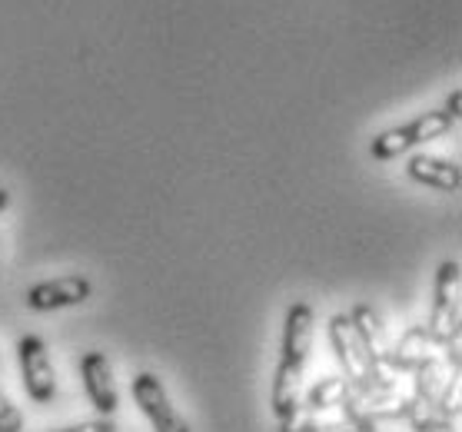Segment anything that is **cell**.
Returning <instances> with one entry per match:
<instances>
[{
	"label": "cell",
	"instance_id": "cell-1",
	"mask_svg": "<svg viewBox=\"0 0 462 432\" xmlns=\"http://www.w3.org/2000/svg\"><path fill=\"white\" fill-rule=\"evenodd\" d=\"M462 116V90H452L449 100L442 110H430V114H420L410 124H400V127H389L383 133L373 137L369 143V157L376 163H386V160H396L406 150H416L430 140H439L442 133H449Z\"/></svg>",
	"mask_w": 462,
	"mask_h": 432
},
{
	"label": "cell",
	"instance_id": "cell-2",
	"mask_svg": "<svg viewBox=\"0 0 462 432\" xmlns=\"http://www.w3.org/2000/svg\"><path fill=\"white\" fill-rule=\"evenodd\" d=\"M459 283H462V263L446 260L436 273V290H432V309L426 323V336L432 346H449L459 343Z\"/></svg>",
	"mask_w": 462,
	"mask_h": 432
},
{
	"label": "cell",
	"instance_id": "cell-3",
	"mask_svg": "<svg viewBox=\"0 0 462 432\" xmlns=\"http://www.w3.org/2000/svg\"><path fill=\"white\" fill-rule=\"evenodd\" d=\"M329 343H333V353H337L339 366H343L346 382L353 386V390H369V386L389 382L386 376H383L379 363L369 356L366 346L359 343L349 313H337V317L329 319Z\"/></svg>",
	"mask_w": 462,
	"mask_h": 432
},
{
	"label": "cell",
	"instance_id": "cell-4",
	"mask_svg": "<svg viewBox=\"0 0 462 432\" xmlns=\"http://www.w3.org/2000/svg\"><path fill=\"white\" fill-rule=\"evenodd\" d=\"M17 359H21V380L23 390L37 406H47L57 396V372H53L51 353H47V343L41 336H27L17 339Z\"/></svg>",
	"mask_w": 462,
	"mask_h": 432
},
{
	"label": "cell",
	"instance_id": "cell-5",
	"mask_svg": "<svg viewBox=\"0 0 462 432\" xmlns=\"http://www.w3.org/2000/svg\"><path fill=\"white\" fill-rule=\"evenodd\" d=\"M339 409L346 412L349 419L363 422L400 419L410 409V396L400 386H393V382H379V386H369V390H349Z\"/></svg>",
	"mask_w": 462,
	"mask_h": 432
},
{
	"label": "cell",
	"instance_id": "cell-6",
	"mask_svg": "<svg viewBox=\"0 0 462 432\" xmlns=\"http://www.w3.org/2000/svg\"><path fill=\"white\" fill-rule=\"evenodd\" d=\"M134 400L150 419L153 432H193L189 422L177 412V406L170 402L167 386L160 382L157 372H140L134 376Z\"/></svg>",
	"mask_w": 462,
	"mask_h": 432
},
{
	"label": "cell",
	"instance_id": "cell-7",
	"mask_svg": "<svg viewBox=\"0 0 462 432\" xmlns=\"http://www.w3.org/2000/svg\"><path fill=\"white\" fill-rule=\"evenodd\" d=\"M80 380H84V392L90 406L100 416H114L116 406H120V396H116L114 369H110L106 353H100V349L84 353V359H80Z\"/></svg>",
	"mask_w": 462,
	"mask_h": 432
},
{
	"label": "cell",
	"instance_id": "cell-8",
	"mask_svg": "<svg viewBox=\"0 0 462 432\" xmlns=\"http://www.w3.org/2000/svg\"><path fill=\"white\" fill-rule=\"evenodd\" d=\"M94 286L87 276H60V280H43V283L27 290V306L37 313H51V309H67V306H80L90 299Z\"/></svg>",
	"mask_w": 462,
	"mask_h": 432
},
{
	"label": "cell",
	"instance_id": "cell-9",
	"mask_svg": "<svg viewBox=\"0 0 462 432\" xmlns=\"http://www.w3.org/2000/svg\"><path fill=\"white\" fill-rule=\"evenodd\" d=\"M313 306L310 303H293L286 309V323H283V356L280 363H290V366L306 369V359H310V349H313Z\"/></svg>",
	"mask_w": 462,
	"mask_h": 432
},
{
	"label": "cell",
	"instance_id": "cell-10",
	"mask_svg": "<svg viewBox=\"0 0 462 432\" xmlns=\"http://www.w3.org/2000/svg\"><path fill=\"white\" fill-rule=\"evenodd\" d=\"M270 409L280 422H290L296 412L303 409V369L280 363L273 376V390H270Z\"/></svg>",
	"mask_w": 462,
	"mask_h": 432
},
{
	"label": "cell",
	"instance_id": "cell-11",
	"mask_svg": "<svg viewBox=\"0 0 462 432\" xmlns=\"http://www.w3.org/2000/svg\"><path fill=\"white\" fill-rule=\"evenodd\" d=\"M410 177L422 187H432L439 193H456L462 187V170L459 163H452L446 157H432V153H416V157L406 163Z\"/></svg>",
	"mask_w": 462,
	"mask_h": 432
},
{
	"label": "cell",
	"instance_id": "cell-12",
	"mask_svg": "<svg viewBox=\"0 0 462 432\" xmlns=\"http://www.w3.org/2000/svg\"><path fill=\"white\" fill-rule=\"evenodd\" d=\"M349 319H353V329H356L359 343L366 346L369 356L376 359L379 366L389 363V349H393V343H389L386 323H383V317H379L376 309H373L369 303H356L353 309H349Z\"/></svg>",
	"mask_w": 462,
	"mask_h": 432
},
{
	"label": "cell",
	"instance_id": "cell-13",
	"mask_svg": "<svg viewBox=\"0 0 462 432\" xmlns=\"http://www.w3.org/2000/svg\"><path fill=\"white\" fill-rule=\"evenodd\" d=\"M416 372V382H412V396L410 402L412 406H436L446 390V382H449V372H446V363L436 356H426L420 366L412 369Z\"/></svg>",
	"mask_w": 462,
	"mask_h": 432
},
{
	"label": "cell",
	"instance_id": "cell-14",
	"mask_svg": "<svg viewBox=\"0 0 462 432\" xmlns=\"http://www.w3.org/2000/svg\"><path fill=\"white\" fill-rule=\"evenodd\" d=\"M430 336H426V326H410L406 333L400 336V343L389 349V363L386 366L400 369V372H412V369L420 366L422 359L430 356L426 349H430Z\"/></svg>",
	"mask_w": 462,
	"mask_h": 432
},
{
	"label": "cell",
	"instance_id": "cell-15",
	"mask_svg": "<svg viewBox=\"0 0 462 432\" xmlns=\"http://www.w3.org/2000/svg\"><path fill=\"white\" fill-rule=\"evenodd\" d=\"M353 390L346 380H339V376H326L313 386V390L306 392V409L310 412H323V409H339L343 400H346V392Z\"/></svg>",
	"mask_w": 462,
	"mask_h": 432
},
{
	"label": "cell",
	"instance_id": "cell-16",
	"mask_svg": "<svg viewBox=\"0 0 462 432\" xmlns=\"http://www.w3.org/2000/svg\"><path fill=\"white\" fill-rule=\"evenodd\" d=\"M280 432H376V422L363 419H337V422H316V419H300L296 412L290 422H280Z\"/></svg>",
	"mask_w": 462,
	"mask_h": 432
},
{
	"label": "cell",
	"instance_id": "cell-17",
	"mask_svg": "<svg viewBox=\"0 0 462 432\" xmlns=\"http://www.w3.org/2000/svg\"><path fill=\"white\" fill-rule=\"evenodd\" d=\"M0 432H23V412L0 392Z\"/></svg>",
	"mask_w": 462,
	"mask_h": 432
},
{
	"label": "cell",
	"instance_id": "cell-18",
	"mask_svg": "<svg viewBox=\"0 0 462 432\" xmlns=\"http://www.w3.org/2000/svg\"><path fill=\"white\" fill-rule=\"evenodd\" d=\"M53 432H116V422H114V416H100V419H87V422L63 426V429H53Z\"/></svg>",
	"mask_w": 462,
	"mask_h": 432
},
{
	"label": "cell",
	"instance_id": "cell-19",
	"mask_svg": "<svg viewBox=\"0 0 462 432\" xmlns=\"http://www.w3.org/2000/svg\"><path fill=\"white\" fill-rule=\"evenodd\" d=\"M7 203H11V193H7L4 187H0V213L7 210Z\"/></svg>",
	"mask_w": 462,
	"mask_h": 432
}]
</instances>
